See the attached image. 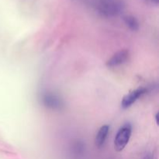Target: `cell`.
<instances>
[{
	"mask_svg": "<svg viewBox=\"0 0 159 159\" xmlns=\"http://www.w3.org/2000/svg\"><path fill=\"white\" fill-rule=\"evenodd\" d=\"M96 11L101 16L107 18L117 16L123 12L124 3L123 0H96Z\"/></svg>",
	"mask_w": 159,
	"mask_h": 159,
	"instance_id": "obj_1",
	"label": "cell"
},
{
	"mask_svg": "<svg viewBox=\"0 0 159 159\" xmlns=\"http://www.w3.org/2000/svg\"><path fill=\"white\" fill-rule=\"evenodd\" d=\"M132 133V127L129 123L124 124L118 130L114 139V148L116 152H121L125 148L130 141Z\"/></svg>",
	"mask_w": 159,
	"mask_h": 159,
	"instance_id": "obj_2",
	"label": "cell"
},
{
	"mask_svg": "<svg viewBox=\"0 0 159 159\" xmlns=\"http://www.w3.org/2000/svg\"><path fill=\"white\" fill-rule=\"evenodd\" d=\"M146 92H147V89L145 88H139L126 95L123 98L122 102H121V107H122V108L127 109L131 107L138 99H139L143 95L145 94Z\"/></svg>",
	"mask_w": 159,
	"mask_h": 159,
	"instance_id": "obj_3",
	"label": "cell"
},
{
	"mask_svg": "<svg viewBox=\"0 0 159 159\" xmlns=\"http://www.w3.org/2000/svg\"><path fill=\"white\" fill-rule=\"evenodd\" d=\"M42 101L46 107L52 110H59L63 105L62 100L57 95L51 93H47L42 96Z\"/></svg>",
	"mask_w": 159,
	"mask_h": 159,
	"instance_id": "obj_4",
	"label": "cell"
},
{
	"mask_svg": "<svg viewBox=\"0 0 159 159\" xmlns=\"http://www.w3.org/2000/svg\"><path fill=\"white\" fill-rule=\"evenodd\" d=\"M129 57V51L127 50H121L113 54L107 62L109 68H114L125 63Z\"/></svg>",
	"mask_w": 159,
	"mask_h": 159,
	"instance_id": "obj_5",
	"label": "cell"
},
{
	"mask_svg": "<svg viewBox=\"0 0 159 159\" xmlns=\"http://www.w3.org/2000/svg\"><path fill=\"white\" fill-rule=\"evenodd\" d=\"M109 131H110V126L103 125L100 127L98 133L96 134V138H95V143L96 147L102 148L104 145L108 136Z\"/></svg>",
	"mask_w": 159,
	"mask_h": 159,
	"instance_id": "obj_6",
	"label": "cell"
},
{
	"mask_svg": "<svg viewBox=\"0 0 159 159\" xmlns=\"http://www.w3.org/2000/svg\"><path fill=\"white\" fill-rule=\"evenodd\" d=\"M124 21L127 27L131 30H138L139 29V23L133 16H125L124 17Z\"/></svg>",
	"mask_w": 159,
	"mask_h": 159,
	"instance_id": "obj_7",
	"label": "cell"
},
{
	"mask_svg": "<svg viewBox=\"0 0 159 159\" xmlns=\"http://www.w3.org/2000/svg\"><path fill=\"white\" fill-rule=\"evenodd\" d=\"M146 1L148 2L149 3H151V4L155 5V6L158 5L159 3V0H146Z\"/></svg>",
	"mask_w": 159,
	"mask_h": 159,
	"instance_id": "obj_8",
	"label": "cell"
},
{
	"mask_svg": "<svg viewBox=\"0 0 159 159\" xmlns=\"http://www.w3.org/2000/svg\"><path fill=\"white\" fill-rule=\"evenodd\" d=\"M81 1H83V2H91L92 0H81Z\"/></svg>",
	"mask_w": 159,
	"mask_h": 159,
	"instance_id": "obj_9",
	"label": "cell"
}]
</instances>
